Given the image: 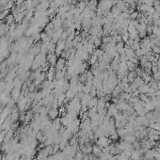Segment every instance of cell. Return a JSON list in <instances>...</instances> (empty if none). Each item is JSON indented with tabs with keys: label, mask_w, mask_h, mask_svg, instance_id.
I'll return each mask as SVG.
<instances>
[{
	"label": "cell",
	"mask_w": 160,
	"mask_h": 160,
	"mask_svg": "<svg viewBox=\"0 0 160 160\" xmlns=\"http://www.w3.org/2000/svg\"><path fill=\"white\" fill-rule=\"evenodd\" d=\"M65 95H66V99H67V100H73V99L75 97V91L74 89H69L67 91H66Z\"/></svg>",
	"instance_id": "cell-1"
},
{
	"label": "cell",
	"mask_w": 160,
	"mask_h": 160,
	"mask_svg": "<svg viewBox=\"0 0 160 160\" xmlns=\"http://www.w3.org/2000/svg\"><path fill=\"white\" fill-rule=\"evenodd\" d=\"M64 62H63V60H59L58 62H57V64H56V69L58 71H61V70H63V68H64Z\"/></svg>",
	"instance_id": "cell-2"
}]
</instances>
